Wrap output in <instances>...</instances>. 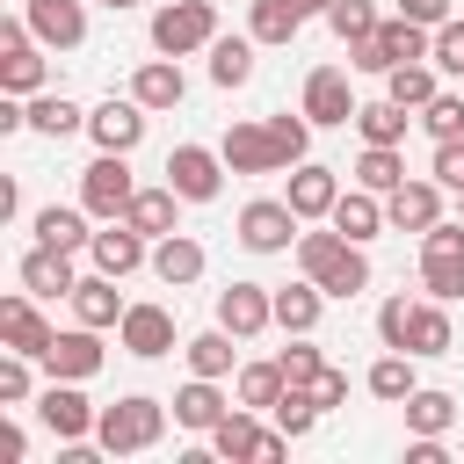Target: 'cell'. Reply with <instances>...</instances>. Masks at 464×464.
I'll list each match as a JSON object with an SVG mask.
<instances>
[{
  "mask_svg": "<svg viewBox=\"0 0 464 464\" xmlns=\"http://www.w3.org/2000/svg\"><path fill=\"white\" fill-rule=\"evenodd\" d=\"M297 268H304L326 297H355V290H370L362 239H348V232H297Z\"/></svg>",
  "mask_w": 464,
  "mask_h": 464,
  "instance_id": "6da1fadb",
  "label": "cell"
},
{
  "mask_svg": "<svg viewBox=\"0 0 464 464\" xmlns=\"http://www.w3.org/2000/svg\"><path fill=\"white\" fill-rule=\"evenodd\" d=\"M160 435H167V406H160V399H145V392H130V399H116V406H102V420H94L102 457H138V450H152Z\"/></svg>",
  "mask_w": 464,
  "mask_h": 464,
  "instance_id": "7a4b0ae2",
  "label": "cell"
},
{
  "mask_svg": "<svg viewBox=\"0 0 464 464\" xmlns=\"http://www.w3.org/2000/svg\"><path fill=\"white\" fill-rule=\"evenodd\" d=\"M428 51H435V29L392 14V22H377L362 44H348V65H355V72H392V65H406V58H428Z\"/></svg>",
  "mask_w": 464,
  "mask_h": 464,
  "instance_id": "3957f363",
  "label": "cell"
},
{
  "mask_svg": "<svg viewBox=\"0 0 464 464\" xmlns=\"http://www.w3.org/2000/svg\"><path fill=\"white\" fill-rule=\"evenodd\" d=\"M420 290L428 297H464V218H435L420 232Z\"/></svg>",
  "mask_w": 464,
  "mask_h": 464,
  "instance_id": "277c9868",
  "label": "cell"
},
{
  "mask_svg": "<svg viewBox=\"0 0 464 464\" xmlns=\"http://www.w3.org/2000/svg\"><path fill=\"white\" fill-rule=\"evenodd\" d=\"M210 44H218V7L210 0H167L152 14V51L188 58V51H210Z\"/></svg>",
  "mask_w": 464,
  "mask_h": 464,
  "instance_id": "5b68a950",
  "label": "cell"
},
{
  "mask_svg": "<svg viewBox=\"0 0 464 464\" xmlns=\"http://www.w3.org/2000/svg\"><path fill=\"white\" fill-rule=\"evenodd\" d=\"M297 210L283 203V196H254L246 210H239V246L246 254H283V246H297Z\"/></svg>",
  "mask_w": 464,
  "mask_h": 464,
  "instance_id": "8992f818",
  "label": "cell"
},
{
  "mask_svg": "<svg viewBox=\"0 0 464 464\" xmlns=\"http://www.w3.org/2000/svg\"><path fill=\"white\" fill-rule=\"evenodd\" d=\"M225 152H210V145H174L167 152V181H174V196L181 203H210L218 188H225Z\"/></svg>",
  "mask_w": 464,
  "mask_h": 464,
  "instance_id": "52a82bcc",
  "label": "cell"
},
{
  "mask_svg": "<svg viewBox=\"0 0 464 464\" xmlns=\"http://www.w3.org/2000/svg\"><path fill=\"white\" fill-rule=\"evenodd\" d=\"M130 196H138V181H130V152H102V160L80 174V203H87L94 218H123Z\"/></svg>",
  "mask_w": 464,
  "mask_h": 464,
  "instance_id": "ba28073f",
  "label": "cell"
},
{
  "mask_svg": "<svg viewBox=\"0 0 464 464\" xmlns=\"http://www.w3.org/2000/svg\"><path fill=\"white\" fill-rule=\"evenodd\" d=\"M36 420H44L58 442H80V435H94V420H102V413L80 399V384H72V377H51V384L36 392Z\"/></svg>",
  "mask_w": 464,
  "mask_h": 464,
  "instance_id": "9c48e42d",
  "label": "cell"
},
{
  "mask_svg": "<svg viewBox=\"0 0 464 464\" xmlns=\"http://www.w3.org/2000/svg\"><path fill=\"white\" fill-rule=\"evenodd\" d=\"M145 116H152V109H145L138 94H130V102H116V94H109L102 109H87V138H94L102 152H138V138H145Z\"/></svg>",
  "mask_w": 464,
  "mask_h": 464,
  "instance_id": "30bf717a",
  "label": "cell"
},
{
  "mask_svg": "<svg viewBox=\"0 0 464 464\" xmlns=\"http://www.w3.org/2000/svg\"><path fill=\"white\" fill-rule=\"evenodd\" d=\"M218 152H225V167H232V174H283V167H290L268 123H232Z\"/></svg>",
  "mask_w": 464,
  "mask_h": 464,
  "instance_id": "8fae6325",
  "label": "cell"
},
{
  "mask_svg": "<svg viewBox=\"0 0 464 464\" xmlns=\"http://www.w3.org/2000/svg\"><path fill=\"white\" fill-rule=\"evenodd\" d=\"M87 254H94V268H102V276H116V283H123L130 268H145V261H152V254H145V232H138L130 218H102V232L87 239Z\"/></svg>",
  "mask_w": 464,
  "mask_h": 464,
  "instance_id": "7c38bea8",
  "label": "cell"
},
{
  "mask_svg": "<svg viewBox=\"0 0 464 464\" xmlns=\"http://www.w3.org/2000/svg\"><path fill=\"white\" fill-rule=\"evenodd\" d=\"M218 326L239 334V341H254L261 326H276V290H268V283H232V290H218Z\"/></svg>",
  "mask_w": 464,
  "mask_h": 464,
  "instance_id": "4fadbf2b",
  "label": "cell"
},
{
  "mask_svg": "<svg viewBox=\"0 0 464 464\" xmlns=\"http://www.w3.org/2000/svg\"><path fill=\"white\" fill-rule=\"evenodd\" d=\"M116 341H123V355L160 362V355L174 348V312H167V304H130V312L116 319Z\"/></svg>",
  "mask_w": 464,
  "mask_h": 464,
  "instance_id": "5bb4252c",
  "label": "cell"
},
{
  "mask_svg": "<svg viewBox=\"0 0 464 464\" xmlns=\"http://www.w3.org/2000/svg\"><path fill=\"white\" fill-rule=\"evenodd\" d=\"M94 334H102V326H72V334H58V341H51V348H44L36 362H44L51 377H72V384H87V377H94V370L109 362V348H102Z\"/></svg>",
  "mask_w": 464,
  "mask_h": 464,
  "instance_id": "9a60e30c",
  "label": "cell"
},
{
  "mask_svg": "<svg viewBox=\"0 0 464 464\" xmlns=\"http://www.w3.org/2000/svg\"><path fill=\"white\" fill-rule=\"evenodd\" d=\"M22 14H29V29H36V44H51V51L87 44V0H29Z\"/></svg>",
  "mask_w": 464,
  "mask_h": 464,
  "instance_id": "2e32d148",
  "label": "cell"
},
{
  "mask_svg": "<svg viewBox=\"0 0 464 464\" xmlns=\"http://www.w3.org/2000/svg\"><path fill=\"white\" fill-rule=\"evenodd\" d=\"M355 109H362V102L348 94V72H341V65H319V72L304 80V116H312V123H355Z\"/></svg>",
  "mask_w": 464,
  "mask_h": 464,
  "instance_id": "e0dca14e",
  "label": "cell"
},
{
  "mask_svg": "<svg viewBox=\"0 0 464 464\" xmlns=\"http://www.w3.org/2000/svg\"><path fill=\"white\" fill-rule=\"evenodd\" d=\"M304 225L312 218H334V203H341V181H334V167H312V160H297L290 167V196H283Z\"/></svg>",
  "mask_w": 464,
  "mask_h": 464,
  "instance_id": "ac0fdd59",
  "label": "cell"
},
{
  "mask_svg": "<svg viewBox=\"0 0 464 464\" xmlns=\"http://www.w3.org/2000/svg\"><path fill=\"white\" fill-rule=\"evenodd\" d=\"M72 283H80V276H72V254H65V246H44V239H36V246L22 254V290H29V297H72Z\"/></svg>",
  "mask_w": 464,
  "mask_h": 464,
  "instance_id": "d6986e66",
  "label": "cell"
},
{
  "mask_svg": "<svg viewBox=\"0 0 464 464\" xmlns=\"http://www.w3.org/2000/svg\"><path fill=\"white\" fill-rule=\"evenodd\" d=\"M384 218H392L399 232H428V225L442 218V181H399V188L384 196Z\"/></svg>",
  "mask_w": 464,
  "mask_h": 464,
  "instance_id": "ffe728a7",
  "label": "cell"
},
{
  "mask_svg": "<svg viewBox=\"0 0 464 464\" xmlns=\"http://www.w3.org/2000/svg\"><path fill=\"white\" fill-rule=\"evenodd\" d=\"M0 341H7L14 355H44V348L58 341V326H44V312H36L29 297H0Z\"/></svg>",
  "mask_w": 464,
  "mask_h": 464,
  "instance_id": "44dd1931",
  "label": "cell"
},
{
  "mask_svg": "<svg viewBox=\"0 0 464 464\" xmlns=\"http://www.w3.org/2000/svg\"><path fill=\"white\" fill-rule=\"evenodd\" d=\"M225 413H232V406H225L218 377H188V384L174 392V428H196V435H210Z\"/></svg>",
  "mask_w": 464,
  "mask_h": 464,
  "instance_id": "7402d4cb",
  "label": "cell"
},
{
  "mask_svg": "<svg viewBox=\"0 0 464 464\" xmlns=\"http://www.w3.org/2000/svg\"><path fill=\"white\" fill-rule=\"evenodd\" d=\"M130 94L145 102V109H181V94H188V80H181V65L160 51V58H145L138 72H130Z\"/></svg>",
  "mask_w": 464,
  "mask_h": 464,
  "instance_id": "603a6c76",
  "label": "cell"
},
{
  "mask_svg": "<svg viewBox=\"0 0 464 464\" xmlns=\"http://www.w3.org/2000/svg\"><path fill=\"white\" fill-rule=\"evenodd\" d=\"M152 276H160L167 290L196 283V276H203V246H196L188 232H167V239H152Z\"/></svg>",
  "mask_w": 464,
  "mask_h": 464,
  "instance_id": "cb8c5ba5",
  "label": "cell"
},
{
  "mask_svg": "<svg viewBox=\"0 0 464 464\" xmlns=\"http://www.w3.org/2000/svg\"><path fill=\"white\" fill-rule=\"evenodd\" d=\"M72 312H80V326H116L130 304L116 297V276H102V268H94V276H80V283H72Z\"/></svg>",
  "mask_w": 464,
  "mask_h": 464,
  "instance_id": "d4e9b609",
  "label": "cell"
},
{
  "mask_svg": "<svg viewBox=\"0 0 464 464\" xmlns=\"http://www.w3.org/2000/svg\"><path fill=\"white\" fill-rule=\"evenodd\" d=\"M384 94H392L399 109L420 116V109L442 94V87H435V58H406V65H392V72H384Z\"/></svg>",
  "mask_w": 464,
  "mask_h": 464,
  "instance_id": "484cf974",
  "label": "cell"
},
{
  "mask_svg": "<svg viewBox=\"0 0 464 464\" xmlns=\"http://www.w3.org/2000/svg\"><path fill=\"white\" fill-rule=\"evenodd\" d=\"M87 218H94L87 203H80V210H72V203H44V210H36V239H44V246H65V254H80V246L94 239V232H87Z\"/></svg>",
  "mask_w": 464,
  "mask_h": 464,
  "instance_id": "4316f807",
  "label": "cell"
},
{
  "mask_svg": "<svg viewBox=\"0 0 464 464\" xmlns=\"http://www.w3.org/2000/svg\"><path fill=\"white\" fill-rule=\"evenodd\" d=\"M319 312H326V290H319L312 276L276 290V326H283V334H312V326H319Z\"/></svg>",
  "mask_w": 464,
  "mask_h": 464,
  "instance_id": "83f0119b",
  "label": "cell"
},
{
  "mask_svg": "<svg viewBox=\"0 0 464 464\" xmlns=\"http://www.w3.org/2000/svg\"><path fill=\"white\" fill-rule=\"evenodd\" d=\"M174 203H181V196H174V181H160V188H138L123 218H130L145 239H167V232H181V225H174Z\"/></svg>",
  "mask_w": 464,
  "mask_h": 464,
  "instance_id": "f1b7e54d",
  "label": "cell"
},
{
  "mask_svg": "<svg viewBox=\"0 0 464 464\" xmlns=\"http://www.w3.org/2000/svg\"><path fill=\"white\" fill-rule=\"evenodd\" d=\"M377 225H384V196H377V188H341V203H334V232H348V239H377Z\"/></svg>",
  "mask_w": 464,
  "mask_h": 464,
  "instance_id": "f546056e",
  "label": "cell"
},
{
  "mask_svg": "<svg viewBox=\"0 0 464 464\" xmlns=\"http://www.w3.org/2000/svg\"><path fill=\"white\" fill-rule=\"evenodd\" d=\"M450 312H442V297H428V304H413V319H406V355H450Z\"/></svg>",
  "mask_w": 464,
  "mask_h": 464,
  "instance_id": "4dcf8cb0",
  "label": "cell"
},
{
  "mask_svg": "<svg viewBox=\"0 0 464 464\" xmlns=\"http://www.w3.org/2000/svg\"><path fill=\"white\" fill-rule=\"evenodd\" d=\"M239 334H225V326H210V334H196L181 355H188V377H232V362H239V348H232Z\"/></svg>",
  "mask_w": 464,
  "mask_h": 464,
  "instance_id": "1f68e13d",
  "label": "cell"
},
{
  "mask_svg": "<svg viewBox=\"0 0 464 464\" xmlns=\"http://www.w3.org/2000/svg\"><path fill=\"white\" fill-rule=\"evenodd\" d=\"M413 362H420V355H406V348H384V355L370 362V377H362V384H370L377 399H392V406H406V392L420 384V377H413Z\"/></svg>",
  "mask_w": 464,
  "mask_h": 464,
  "instance_id": "d6a6232c",
  "label": "cell"
},
{
  "mask_svg": "<svg viewBox=\"0 0 464 464\" xmlns=\"http://www.w3.org/2000/svg\"><path fill=\"white\" fill-rule=\"evenodd\" d=\"M450 420H457L450 392H428V384L406 392V435H450Z\"/></svg>",
  "mask_w": 464,
  "mask_h": 464,
  "instance_id": "836d02e7",
  "label": "cell"
},
{
  "mask_svg": "<svg viewBox=\"0 0 464 464\" xmlns=\"http://www.w3.org/2000/svg\"><path fill=\"white\" fill-rule=\"evenodd\" d=\"M406 123H413V109H399L392 94L355 109V130H362V145H399V138H406Z\"/></svg>",
  "mask_w": 464,
  "mask_h": 464,
  "instance_id": "e575fe53",
  "label": "cell"
},
{
  "mask_svg": "<svg viewBox=\"0 0 464 464\" xmlns=\"http://www.w3.org/2000/svg\"><path fill=\"white\" fill-rule=\"evenodd\" d=\"M210 80L218 87H246L254 80V36H218L210 44Z\"/></svg>",
  "mask_w": 464,
  "mask_h": 464,
  "instance_id": "d590c367",
  "label": "cell"
},
{
  "mask_svg": "<svg viewBox=\"0 0 464 464\" xmlns=\"http://www.w3.org/2000/svg\"><path fill=\"white\" fill-rule=\"evenodd\" d=\"M29 130H44V138H72V130H87V109L65 102V94H36V102H29Z\"/></svg>",
  "mask_w": 464,
  "mask_h": 464,
  "instance_id": "8d00e7d4",
  "label": "cell"
},
{
  "mask_svg": "<svg viewBox=\"0 0 464 464\" xmlns=\"http://www.w3.org/2000/svg\"><path fill=\"white\" fill-rule=\"evenodd\" d=\"M406 181V160H399V145H362V160H355V188H377V196H392Z\"/></svg>",
  "mask_w": 464,
  "mask_h": 464,
  "instance_id": "74e56055",
  "label": "cell"
},
{
  "mask_svg": "<svg viewBox=\"0 0 464 464\" xmlns=\"http://www.w3.org/2000/svg\"><path fill=\"white\" fill-rule=\"evenodd\" d=\"M297 29H304V14L290 0H254V14H246V36L254 44H290Z\"/></svg>",
  "mask_w": 464,
  "mask_h": 464,
  "instance_id": "f35d334b",
  "label": "cell"
},
{
  "mask_svg": "<svg viewBox=\"0 0 464 464\" xmlns=\"http://www.w3.org/2000/svg\"><path fill=\"white\" fill-rule=\"evenodd\" d=\"M290 392V377H283V362H239V406H276Z\"/></svg>",
  "mask_w": 464,
  "mask_h": 464,
  "instance_id": "ab89813d",
  "label": "cell"
},
{
  "mask_svg": "<svg viewBox=\"0 0 464 464\" xmlns=\"http://www.w3.org/2000/svg\"><path fill=\"white\" fill-rule=\"evenodd\" d=\"M268 413H276V428H283V435L297 442V435H312V428H319V413H326V406H319V399H312L304 384H290V392H283V399H276Z\"/></svg>",
  "mask_w": 464,
  "mask_h": 464,
  "instance_id": "60d3db41",
  "label": "cell"
},
{
  "mask_svg": "<svg viewBox=\"0 0 464 464\" xmlns=\"http://www.w3.org/2000/svg\"><path fill=\"white\" fill-rule=\"evenodd\" d=\"M326 29H334L341 44H362V36L377 29V7H370V0H334V7H326Z\"/></svg>",
  "mask_w": 464,
  "mask_h": 464,
  "instance_id": "b9f144b4",
  "label": "cell"
},
{
  "mask_svg": "<svg viewBox=\"0 0 464 464\" xmlns=\"http://www.w3.org/2000/svg\"><path fill=\"white\" fill-rule=\"evenodd\" d=\"M420 130L442 145V138H464V94H435L428 109H420Z\"/></svg>",
  "mask_w": 464,
  "mask_h": 464,
  "instance_id": "7bdbcfd3",
  "label": "cell"
},
{
  "mask_svg": "<svg viewBox=\"0 0 464 464\" xmlns=\"http://www.w3.org/2000/svg\"><path fill=\"white\" fill-rule=\"evenodd\" d=\"M268 130H276V145H283V160H290V167L312 152V116H304V109H297V116H268Z\"/></svg>",
  "mask_w": 464,
  "mask_h": 464,
  "instance_id": "ee69618b",
  "label": "cell"
},
{
  "mask_svg": "<svg viewBox=\"0 0 464 464\" xmlns=\"http://www.w3.org/2000/svg\"><path fill=\"white\" fill-rule=\"evenodd\" d=\"M29 362H36V355H14V348L0 355V406H22V399L36 392V377H29Z\"/></svg>",
  "mask_w": 464,
  "mask_h": 464,
  "instance_id": "f6af8a7d",
  "label": "cell"
},
{
  "mask_svg": "<svg viewBox=\"0 0 464 464\" xmlns=\"http://www.w3.org/2000/svg\"><path fill=\"white\" fill-rule=\"evenodd\" d=\"M428 58H435V72L464 80V22H457V14H450V22L435 29V51H428Z\"/></svg>",
  "mask_w": 464,
  "mask_h": 464,
  "instance_id": "bcb514c9",
  "label": "cell"
},
{
  "mask_svg": "<svg viewBox=\"0 0 464 464\" xmlns=\"http://www.w3.org/2000/svg\"><path fill=\"white\" fill-rule=\"evenodd\" d=\"M276 362H283V377H290V384H312V377L326 370V355H319V348H304V334H290V348H283Z\"/></svg>",
  "mask_w": 464,
  "mask_h": 464,
  "instance_id": "7dc6e473",
  "label": "cell"
},
{
  "mask_svg": "<svg viewBox=\"0 0 464 464\" xmlns=\"http://www.w3.org/2000/svg\"><path fill=\"white\" fill-rule=\"evenodd\" d=\"M406 319H413V297H384L377 304V341L384 348H406Z\"/></svg>",
  "mask_w": 464,
  "mask_h": 464,
  "instance_id": "c3c4849f",
  "label": "cell"
},
{
  "mask_svg": "<svg viewBox=\"0 0 464 464\" xmlns=\"http://www.w3.org/2000/svg\"><path fill=\"white\" fill-rule=\"evenodd\" d=\"M435 181L442 188H464V138H442L435 145Z\"/></svg>",
  "mask_w": 464,
  "mask_h": 464,
  "instance_id": "681fc988",
  "label": "cell"
},
{
  "mask_svg": "<svg viewBox=\"0 0 464 464\" xmlns=\"http://www.w3.org/2000/svg\"><path fill=\"white\" fill-rule=\"evenodd\" d=\"M304 392H312V399H319V406H326V413H334V406H341V399H348V370H334V362H326V370H319V377H312V384H304Z\"/></svg>",
  "mask_w": 464,
  "mask_h": 464,
  "instance_id": "f907efd6",
  "label": "cell"
},
{
  "mask_svg": "<svg viewBox=\"0 0 464 464\" xmlns=\"http://www.w3.org/2000/svg\"><path fill=\"white\" fill-rule=\"evenodd\" d=\"M399 14L420 22V29H442V22H450V0H399Z\"/></svg>",
  "mask_w": 464,
  "mask_h": 464,
  "instance_id": "816d5d0a",
  "label": "cell"
},
{
  "mask_svg": "<svg viewBox=\"0 0 464 464\" xmlns=\"http://www.w3.org/2000/svg\"><path fill=\"white\" fill-rule=\"evenodd\" d=\"M406 464H442V435H413L406 442Z\"/></svg>",
  "mask_w": 464,
  "mask_h": 464,
  "instance_id": "f5cc1de1",
  "label": "cell"
},
{
  "mask_svg": "<svg viewBox=\"0 0 464 464\" xmlns=\"http://www.w3.org/2000/svg\"><path fill=\"white\" fill-rule=\"evenodd\" d=\"M0 457L22 464V457H29V435H22V428H0Z\"/></svg>",
  "mask_w": 464,
  "mask_h": 464,
  "instance_id": "db71d44e",
  "label": "cell"
},
{
  "mask_svg": "<svg viewBox=\"0 0 464 464\" xmlns=\"http://www.w3.org/2000/svg\"><path fill=\"white\" fill-rule=\"evenodd\" d=\"M290 7H297V14H326L334 0H290Z\"/></svg>",
  "mask_w": 464,
  "mask_h": 464,
  "instance_id": "11a10c76",
  "label": "cell"
},
{
  "mask_svg": "<svg viewBox=\"0 0 464 464\" xmlns=\"http://www.w3.org/2000/svg\"><path fill=\"white\" fill-rule=\"evenodd\" d=\"M109 7H116V14H123V7H138V0H109Z\"/></svg>",
  "mask_w": 464,
  "mask_h": 464,
  "instance_id": "9f6ffc18",
  "label": "cell"
},
{
  "mask_svg": "<svg viewBox=\"0 0 464 464\" xmlns=\"http://www.w3.org/2000/svg\"><path fill=\"white\" fill-rule=\"evenodd\" d=\"M457 218H464V188H457Z\"/></svg>",
  "mask_w": 464,
  "mask_h": 464,
  "instance_id": "6f0895ef",
  "label": "cell"
},
{
  "mask_svg": "<svg viewBox=\"0 0 464 464\" xmlns=\"http://www.w3.org/2000/svg\"><path fill=\"white\" fill-rule=\"evenodd\" d=\"M102 7H109V0H102Z\"/></svg>",
  "mask_w": 464,
  "mask_h": 464,
  "instance_id": "680465c9",
  "label": "cell"
}]
</instances>
